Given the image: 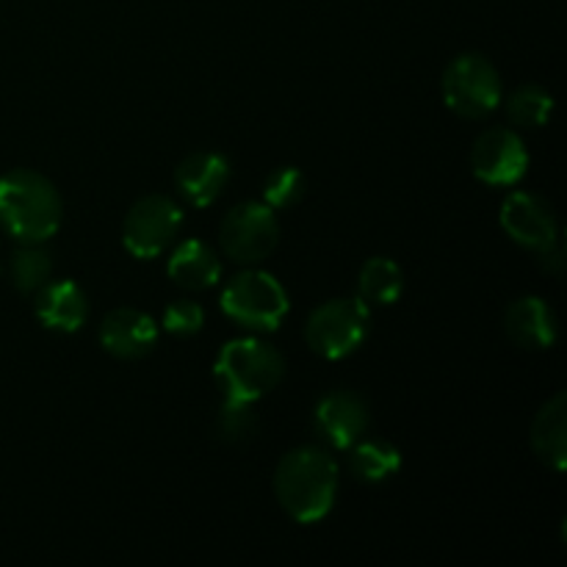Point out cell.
<instances>
[{"mask_svg":"<svg viewBox=\"0 0 567 567\" xmlns=\"http://www.w3.org/2000/svg\"><path fill=\"white\" fill-rule=\"evenodd\" d=\"M227 319L255 332H275L288 316V293L271 275L247 269L233 277L221 291Z\"/></svg>","mask_w":567,"mask_h":567,"instance_id":"4","label":"cell"},{"mask_svg":"<svg viewBox=\"0 0 567 567\" xmlns=\"http://www.w3.org/2000/svg\"><path fill=\"white\" fill-rule=\"evenodd\" d=\"M50 271H53V260L39 244H25L9 260L11 286L20 293H37L50 280Z\"/></svg>","mask_w":567,"mask_h":567,"instance_id":"20","label":"cell"},{"mask_svg":"<svg viewBox=\"0 0 567 567\" xmlns=\"http://www.w3.org/2000/svg\"><path fill=\"white\" fill-rule=\"evenodd\" d=\"M404 291V275L391 258H371L360 269L358 293L365 305H393Z\"/></svg>","mask_w":567,"mask_h":567,"instance_id":"19","label":"cell"},{"mask_svg":"<svg viewBox=\"0 0 567 567\" xmlns=\"http://www.w3.org/2000/svg\"><path fill=\"white\" fill-rule=\"evenodd\" d=\"M275 493L282 509L297 524H316L327 518L338 493L336 460L324 449H293L277 465Z\"/></svg>","mask_w":567,"mask_h":567,"instance_id":"1","label":"cell"},{"mask_svg":"<svg viewBox=\"0 0 567 567\" xmlns=\"http://www.w3.org/2000/svg\"><path fill=\"white\" fill-rule=\"evenodd\" d=\"M313 430L327 446L352 449L369 430V404L352 391H336L313 410Z\"/></svg>","mask_w":567,"mask_h":567,"instance_id":"11","label":"cell"},{"mask_svg":"<svg viewBox=\"0 0 567 567\" xmlns=\"http://www.w3.org/2000/svg\"><path fill=\"white\" fill-rule=\"evenodd\" d=\"M532 446L537 457L554 471H565L567 465V396L557 393L546 402L532 424Z\"/></svg>","mask_w":567,"mask_h":567,"instance_id":"16","label":"cell"},{"mask_svg":"<svg viewBox=\"0 0 567 567\" xmlns=\"http://www.w3.org/2000/svg\"><path fill=\"white\" fill-rule=\"evenodd\" d=\"M471 169L487 186H513L529 169L524 138L509 127H491L474 142Z\"/></svg>","mask_w":567,"mask_h":567,"instance_id":"9","label":"cell"},{"mask_svg":"<svg viewBox=\"0 0 567 567\" xmlns=\"http://www.w3.org/2000/svg\"><path fill=\"white\" fill-rule=\"evenodd\" d=\"M504 330L509 341L524 349H551L559 336L557 316L540 297L515 299L504 316Z\"/></svg>","mask_w":567,"mask_h":567,"instance_id":"14","label":"cell"},{"mask_svg":"<svg viewBox=\"0 0 567 567\" xmlns=\"http://www.w3.org/2000/svg\"><path fill=\"white\" fill-rule=\"evenodd\" d=\"M399 468H402V454L393 443L363 441V437L354 443L352 457H349V471L354 474V480L380 485V482L391 480Z\"/></svg>","mask_w":567,"mask_h":567,"instance_id":"18","label":"cell"},{"mask_svg":"<svg viewBox=\"0 0 567 567\" xmlns=\"http://www.w3.org/2000/svg\"><path fill=\"white\" fill-rule=\"evenodd\" d=\"M280 241V221L266 203H238L221 219L219 244L236 264H260Z\"/></svg>","mask_w":567,"mask_h":567,"instance_id":"7","label":"cell"},{"mask_svg":"<svg viewBox=\"0 0 567 567\" xmlns=\"http://www.w3.org/2000/svg\"><path fill=\"white\" fill-rule=\"evenodd\" d=\"M305 197V175L297 166H280L264 183V203L271 210L291 208Z\"/></svg>","mask_w":567,"mask_h":567,"instance_id":"22","label":"cell"},{"mask_svg":"<svg viewBox=\"0 0 567 567\" xmlns=\"http://www.w3.org/2000/svg\"><path fill=\"white\" fill-rule=\"evenodd\" d=\"M0 225L22 244H42L59 230L61 197L53 183L33 169L0 177Z\"/></svg>","mask_w":567,"mask_h":567,"instance_id":"2","label":"cell"},{"mask_svg":"<svg viewBox=\"0 0 567 567\" xmlns=\"http://www.w3.org/2000/svg\"><path fill=\"white\" fill-rule=\"evenodd\" d=\"M214 371L227 399L252 404L280 385L282 358L260 338H238L221 347Z\"/></svg>","mask_w":567,"mask_h":567,"instance_id":"3","label":"cell"},{"mask_svg":"<svg viewBox=\"0 0 567 567\" xmlns=\"http://www.w3.org/2000/svg\"><path fill=\"white\" fill-rule=\"evenodd\" d=\"M183 227V208L166 194H147L125 216L122 241L136 258H158Z\"/></svg>","mask_w":567,"mask_h":567,"instance_id":"8","label":"cell"},{"mask_svg":"<svg viewBox=\"0 0 567 567\" xmlns=\"http://www.w3.org/2000/svg\"><path fill=\"white\" fill-rule=\"evenodd\" d=\"M37 316L48 330L75 332L86 324V293L72 280L44 282L37 291Z\"/></svg>","mask_w":567,"mask_h":567,"instance_id":"15","label":"cell"},{"mask_svg":"<svg viewBox=\"0 0 567 567\" xmlns=\"http://www.w3.org/2000/svg\"><path fill=\"white\" fill-rule=\"evenodd\" d=\"M537 258H540L543 269H546V271H554V275H559V271H563V266H565V247H563V238H557V241H554L551 247L540 249V252H537Z\"/></svg>","mask_w":567,"mask_h":567,"instance_id":"25","label":"cell"},{"mask_svg":"<svg viewBox=\"0 0 567 567\" xmlns=\"http://www.w3.org/2000/svg\"><path fill=\"white\" fill-rule=\"evenodd\" d=\"M443 100L454 114L480 120L502 103V75L491 59L480 53H463L443 72Z\"/></svg>","mask_w":567,"mask_h":567,"instance_id":"5","label":"cell"},{"mask_svg":"<svg viewBox=\"0 0 567 567\" xmlns=\"http://www.w3.org/2000/svg\"><path fill=\"white\" fill-rule=\"evenodd\" d=\"M554 111V97L537 83H526L513 92L507 100V116L509 122L520 127H543L548 125Z\"/></svg>","mask_w":567,"mask_h":567,"instance_id":"21","label":"cell"},{"mask_svg":"<svg viewBox=\"0 0 567 567\" xmlns=\"http://www.w3.org/2000/svg\"><path fill=\"white\" fill-rule=\"evenodd\" d=\"M158 341V324L136 308H116L105 316L100 327V343L109 354L122 360H136L153 352Z\"/></svg>","mask_w":567,"mask_h":567,"instance_id":"12","label":"cell"},{"mask_svg":"<svg viewBox=\"0 0 567 567\" xmlns=\"http://www.w3.org/2000/svg\"><path fill=\"white\" fill-rule=\"evenodd\" d=\"M258 419H255L249 402H238V399H225L219 415H216V432L225 443H244L252 437Z\"/></svg>","mask_w":567,"mask_h":567,"instance_id":"23","label":"cell"},{"mask_svg":"<svg viewBox=\"0 0 567 567\" xmlns=\"http://www.w3.org/2000/svg\"><path fill=\"white\" fill-rule=\"evenodd\" d=\"M230 181V164L219 153H192L177 164L175 186L192 205L214 203Z\"/></svg>","mask_w":567,"mask_h":567,"instance_id":"13","label":"cell"},{"mask_svg":"<svg viewBox=\"0 0 567 567\" xmlns=\"http://www.w3.org/2000/svg\"><path fill=\"white\" fill-rule=\"evenodd\" d=\"M502 227L507 236L520 247L540 252V249L551 247L559 238L557 216H554L551 205L543 197L532 192H513L502 205Z\"/></svg>","mask_w":567,"mask_h":567,"instance_id":"10","label":"cell"},{"mask_svg":"<svg viewBox=\"0 0 567 567\" xmlns=\"http://www.w3.org/2000/svg\"><path fill=\"white\" fill-rule=\"evenodd\" d=\"M205 324V313L197 302H188V299H177L169 308L164 310V330L172 332L177 338L197 336Z\"/></svg>","mask_w":567,"mask_h":567,"instance_id":"24","label":"cell"},{"mask_svg":"<svg viewBox=\"0 0 567 567\" xmlns=\"http://www.w3.org/2000/svg\"><path fill=\"white\" fill-rule=\"evenodd\" d=\"M166 271H169V277L177 286L192 288V291H205V288L219 282L221 266L208 244L199 241V238H192V241H183L172 252Z\"/></svg>","mask_w":567,"mask_h":567,"instance_id":"17","label":"cell"},{"mask_svg":"<svg viewBox=\"0 0 567 567\" xmlns=\"http://www.w3.org/2000/svg\"><path fill=\"white\" fill-rule=\"evenodd\" d=\"M369 336V305L363 299H332L319 305L305 324V341L316 354L341 360Z\"/></svg>","mask_w":567,"mask_h":567,"instance_id":"6","label":"cell"}]
</instances>
